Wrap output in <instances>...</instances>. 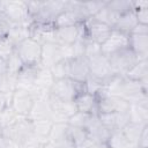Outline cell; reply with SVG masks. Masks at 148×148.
<instances>
[{"mask_svg": "<svg viewBox=\"0 0 148 148\" xmlns=\"http://www.w3.org/2000/svg\"><path fill=\"white\" fill-rule=\"evenodd\" d=\"M0 14L12 24H32L25 1H0Z\"/></svg>", "mask_w": 148, "mask_h": 148, "instance_id": "6da1fadb", "label": "cell"}, {"mask_svg": "<svg viewBox=\"0 0 148 148\" xmlns=\"http://www.w3.org/2000/svg\"><path fill=\"white\" fill-rule=\"evenodd\" d=\"M32 134V121L28 117L23 116H18L14 124L3 127V136L21 147Z\"/></svg>", "mask_w": 148, "mask_h": 148, "instance_id": "7a4b0ae2", "label": "cell"}, {"mask_svg": "<svg viewBox=\"0 0 148 148\" xmlns=\"http://www.w3.org/2000/svg\"><path fill=\"white\" fill-rule=\"evenodd\" d=\"M83 91V83L73 81L72 79L54 80L51 88L50 95L65 102H74L76 96Z\"/></svg>", "mask_w": 148, "mask_h": 148, "instance_id": "3957f363", "label": "cell"}, {"mask_svg": "<svg viewBox=\"0 0 148 148\" xmlns=\"http://www.w3.org/2000/svg\"><path fill=\"white\" fill-rule=\"evenodd\" d=\"M15 52L24 66H39L42 59V43L30 37L15 46Z\"/></svg>", "mask_w": 148, "mask_h": 148, "instance_id": "277c9868", "label": "cell"}, {"mask_svg": "<svg viewBox=\"0 0 148 148\" xmlns=\"http://www.w3.org/2000/svg\"><path fill=\"white\" fill-rule=\"evenodd\" d=\"M109 58L112 72L117 76H124V74L139 60H141L130 47L111 54Z\"/></svg>", "mask_w": 148, "mask_h": 148, "instance_id": "5b68a950", "label": "cell"}, {"mask_svg": "<svg viewBox=\"0 0 148 148\" xmlns=\"http://www.w3.org/2000/svg\"><path fill=\"white\" fill-rule=\"evenodd\" d=\"M35 101V95L31 91L15 89L9 97V106L17 116L28 117V113Z\"/></svg>", "mask_w": 148, "mask_h": 148, "instance_id": "8992f818", "label": "cell"}, {"mask_svg": "<svg viewBox=\"0 0 148 148\" xmlns=\"http://www.w3.org/2000/svg\"><path fill=\"white\" fill-rule=\"evenodd\" d=\"M83 29H84V38L91 42H95L97 44H103L106 38L110 36L112 28L101 23L92 17L83 22Z\"/></svg>", "mask_w": 148, "mask_h": 148, "instance_id": "52a82bcc", "label": "cell"}, {"mask_svg": "<svg viewBox=\"0 0 148 148\" xmlns=\"http://www.w3.org/2000/svg\"><path fill=\"white\" fill-rule=\"evenodd\" d=\"M130 47V35L112 29L106 40L101 44V52L103 56L110 57L111 54Z\"/></svg>", "mask_w": 148, "mask_h": 148, "instance_id": "ba28073f", "label": "cell"}, {"mask_svg": "<svg viewBox=\"0 0 148 148\" xmlns=\"http://www.w3.org/2000/svg\"><path fill=\"white\" fill-rule=\"evenodd\" d=\"M88 65H89L90 76L102 81L103 83H105L112 76H114L111 65H110V61H109V58L106 56L99 54L92 59H89Z\"/></svg>", "mask_w": 148, "mask_h": 148, "instance_id": "9c48e42d", "label": "cell"}, {"mask_svg": "<svg viewBox=\"0 0 148 148\" xmlns=\"http://www.w3.org/2000/svg\"><path fill=\"white\" fill-rule=\"evenodd\" d=\"M98 99V114L99 113H112V112H128L130 103L119 96L102 95Z\"/></svg>", "mask_w": 148, "mask_h": 148, "instance_id": "30bf717a", "label": "cell"}, {"mask_svg": "<svg viewBox=\"0 0 148 148\" xmlns=\"http://www.w3.org/2000/svg\"><path fill=\"white\" fill-rule=\"evenodd\" d=\"M88 133V139L96 145H106V141L110 135V131L106 130L99 121L98 114H91L90 119L86 126Z\"/></svg>", "mask_w": 148, "mask_h": 148, "instance_id": "8fae6325", "label": "cell"}, {"mask_svg": "<svg viewBox=\"0 0 148 148\" xmlns=\"http://www.w3.org/2000/svg\"><path fill=\"white\" fill-rule=\"evenodd\" d=\"M80 37L84 38L83 23H79L77 25L65 27V28H56L54 29L56 43H58L59 45H72Z\"/></svg>", "mask_w": 148, "mask_h": 148, "instance_id": "7c38bea8", "label": "cell"}, {"mask_svg": "<svg viewBox=\"0 0 148 148\" xmlns=\"http://www.w3.org/2000/svg\"><path fill=\"white\" fill-rule=\"evenodd\" d=\"M53 110L49 102V97H35V101L32 103V106L28 113V118L31 121L37 120H52Z\"/></svg>", "mask_w": 148, "mask_h": 148, "instance_id": "4fadbf2b", "label": "cell"}, {"mask_svg": "<svg viewBox=\"0 0 148 148\" xmlns=\"http://www.w3.org/2000/svg\"><path fill=\"white\" fill-rule=\"evenodd\" d=\"M61 59H64L61 45L54 42H46L42 44V59H40L42 67L50 68L52 65H54Z\"/></svg>", "mask_w": 148, "mask_h": 148, "instance_id": "5bb4252c", "label": "cell"}, {"mask_svg": "<svg viewBox=\"0 0 148 148\" xmlns=\"http://www.w3.org/2000/svg\"><path fill=\"white\" fill-rule=\"evenodd\" d=\"M98 118H99V121L102 123V125L110 132L117 131V130H123L130 123L128 112L99 113Z\"/></svg>", "mask_w": 148, "mask_h": 148, "instance_id": "9a60e30c", "label": "cell"}, {"mask_svg": "<svg viewBox=\"0 0 148 148\" xmlns=\"http://www.w3.org/2000/svg\"><path fill=\"white\" fill-rule=\"evenodd\" d=\"M89 75V65L84 57L69 59V79L79 83H84Z\"/></svg>", "mask_w": 148, "mask_h": 148, "instance_id": "2e32d148", "label": "cell"}, {"mask_svg": "<svg viewBox=\"0 0 148 148\" xmlns=\"http://www.w3.org/2000/svg\"><path fill=\"white\" fill-rule=\"evenodd\" d=\"M77 111L87 114H98V99L95 95L82 91L74 99Z\"/></svg>", "mask_w": 148, "mask_h": 148, "instance_id": "e0dca14e", "label": "cell"}, {"mask_svg": "<svg viewBox=\"0 0 148 148\" xmlns=\"http://www.w3.org/2000/svg\"><path fill=\"white\" fill-rule=\"evenodd\" d=\"M75 1H68V8L60 13L53 21L54 28H65V27H72V25H77L81 23L80 17L74 9Z\"/></svg>", "mask_w": 148, "mask_h": 148, "instance_id": "ac0fdd59", "label": "cell"}, {"mask_svg": "<svg viewBox=\"0 0 148 148\" xmlns=\"http://www.w3.org/2000/svg\"><path fill=\"white\" fill-rule=\"evenodd\" d=\"M31 37V25H23V24H13L7 35L6 38L14 45H18L23 40Z\"/></svg>", "mask_w": 148, "mask_h": 148, "instance_id": "d6986e66", "label": "cell"}, {"mask_svg": "<svg viewBox=\"0 0 148 148\" xmlns=\"http://www.w3.org/2000/svg\"><path fill=\"white\" fill-rule=\"evenodd\" d=\"M130 49L140 59H148V35L131 34Z\"/></svg>", "mask_w": 148, "mask_h": 148, "instance_id": "ffe728a7", "label": "cell"}, {"mask_svg": "<svg viewBox=\"0 0 148 148\" xmlns=\"http://www.w3.org/2000/svg\"><path fill=\"white\" fill-rule=\"evenodd\" d=\"M138 18H136V15H135V12L133 9L119 15L113 29L114 30H118V31H121L124 34H127L130 35L133 29L135 28V25L138 24Z\"/></svg>", "mask_w": 148, "mask_h": 148, "instance_id": "44dd1931", "label": "cell"}, {"mask_svg": "<svg viewBox=\"0 0 148 148\" xmlns=\"http://www.w3.org/2000/svg\"><path fill=\"white\" fill-rule=\"evenodd\" d=\"M125 77L135 81H148V59H141L136 61L125 74Z\"/></svg>", "mask_w": 148, "mask_h": 148, "instance_id": "7402d4cb", "label": "cell"}, {"mask_svg": "<svg viewBox=\"0 0 148 148\" xmlns=\"http://www.w3.org/2000/svg\"><path fill=\"white\" fill-rule=\"evenodd\" d=\"M128 117L131 123L135 124H147L148 120V105L141 104H130Z\"/></svg>", "mask_w": 148, "mask_h": 148, "instance_id": "603a6c76", "label": "cell"}, {"mask_svg": "<svg viewBox=\"0 0 148 148\" xmlns=\"http://www.w3.org/2000/svg\"><path fill=\"white\" fill-rule=\"evenodd\" d=\"M68 136V124L67 123H53L51 131L47 136V141L59 143Z\"/></svg>", "mask_w": 148, "mask_h": 148, "instance_id": "cb8c5ba5", "label": "cell"}, {"mask_svg": "<svg viewBox=\"0 0 148 148\" xmlns=\"http://www.w3.org/2000/svg\"><path fill=\"white\" fill-rule=\"evenodd\" d=\"M106 2H108V1H106ZM118 17H119V15L116 14L112 9H110V8L108 7V5H105L102 9H99V10L92 16L94 20H96V21H98V22H101V23H104V24L111 27L112 29H113V27H114V24H116Z\"/></svg>", "mask_w": 148, "mask_h": 148, "instance_id": "d4e9b609", "label": "cell"}, {"mask_svg": "<svg viewBox=\"0 0 148 148\" xmlns=\"http://www.w3.org/2000/svg\"><path fill=\"white\" fill-rule=\"evenodd\" d=\"M106 146L109 148H130L131 143L125 136L124 132L121 130H117L110 132L109 139L106 141Z\"/></svg>", "mask_w": 148, "mask_h": 148, "instance_id": "484cf974", "label": "cell"}, {"mask_svg": "<svg viewBox=\"0 0 148 148\" xmlns=\"http://www.w3.org/2000/svg\"><path fill=\"white\" fill-rule=\"evenodd\" d=\"M147 124H145V125H142V124H135V123H128L121 131L124 132V134H125V136L127 138V140L130 141V143H131V146L132 145H134V146H136L138 145V141H139V139H140V135H141V133H142V130H143V127L146 126Z\"/></svg>", "mask_w": 148, "mask_h": 148, "instance_id": "4316f807", "label": "cell"}, {"mask_svg": "<svg viewBox=\"0 0 148 148\" xmlns=\"http://www.w3.org/2000/svg\"><path fill=\"white\" fill-rule=\"evenodd\" d=\"M49 69L53 80L67 79L69 75V59H61L54 65H52Z\"/></svg>", "mask_w": 148, "mask_h": 148, "instance_id": "83f0119b", "label": "cell"}, {"mask_svg": "<svg viewBox=\"0 0 148 148\" xmlns=\"http://www.w3.org/2000/svg\"><path fill=\"white\" fill-rule=\"evenodd\" d=\"M53 125V121L51 119H46V120H37V121H32V128H34V134L36 136H38L39 139L46 141L49 133L51 131V127Z\"/></svg>", "mask_w": 148, "mask_h": 148, "instance_id": "f1b7e54d", "label": "cell"}, {"mask_svg": "<svg viewBox=\"0 0 148 148\" xmlns=\"http://www.w3.org/2000/svg\"><path fill=\"white\" fill-rule=\"evenodd\" d=\"M68 136L73 141L75 148L81 146L82 143H84L88 140V133L84 128L73 127V126H69V125H68Z\"/></svg>", "mask_w": 148, "mask_h": 148, "instance_id": "f546056e", "label": "cell"}, {"mask_svg": "<svg viewBox=\"0 0 148 148\" xmlns=\"http://www.w3.org/2000/svg\"><path fill=\"white\" fill-rule=\"evenodd\" d=\"M6 62H7V74L9 76H13V77H16L17 74L20 73V71L24 66L16 52H14Z\"/></svg>", "mask_w": 148, "mask_h": 148, "instance_id": "4dcf8cb0", "label": "cell"}, {"mask_svg": "<svg viewBox=\"0 0 148 148\" xmlns=\"http://www.w3.org/2000/svg\"><path fill=\"white\" fill-rule=\"evenodd\" d=\"M108 7L112 9L116 14L121 15L131 9H133V1L128 0H113V1H108L106 2Z\"/></svg>", "mask_w": 148, "mask_h": 148, "instance_id": "1f68e13d", "label": "cell"}, {"mask_svg": "<svg viewBox=\"0 0 148 148\" xmlns=\"http://www.w3.org/2000/svg\"><path fill=\"white\" fill-rule=\"evenodd\" d=\"M90 116L91 114H87V113L76 111L73 116H71L67 119V124L69 126H73V127H80V128L86 130V126H87V124L90 119Z\"/></svg>", "mask_w": 148, "mask_h": 148, "instance_id": "d6a6232c", "label": "cell"}, {"mask_svg": "<svg viewBox=\"0 0 148 148\" xmlns=\"http://www.w3.org/2000/svg\"><path fill=\"white\" fill-rule=\"evenodd\" d=\"M102 54L101 52V45L95 43V42H91V40H88L86 39V43H84V54L83 57L89 60V59H92L97 56Z\"/></svg>", "mask_w": 148, "mask_h": 148, "instance_id": "836d02e7", "label": "cell"}, {"mask_svg": "<svg viewBox=\"0 0 148 148\" xmlns=\"http://www.w3.org/2000/svg\"><path fill=\"white\" fill-rule=\"evenodd\" d=\"M17 114L13 111V109L8 105L1 113H0V123H1V125L3 126V127H6V126H9V125H12V124H14L15 121H16V119H17Z\"/></svg>", "mask_w": 148, "mask_h": 148, "instance_id": "e575fe53", "label": "cell"}, {"mask_svg": "<svg viewBox=\"0 0 148 148\" xmlns=\"http://www.w3.org/2000/svg\"><path fill=\"white\" fill-rule=\"evenodd\" d=\"M15 52V46L5 37L0 40V58L3 60H8L9 57Z\"/></svg>", "mask_w": 148, "mask_h": 148, "instance_id": "d590c367", "label": "cell"}, {"mask_svg": "<svg viewBox=\"0 0 148 148\" xmlns=\"http://www.w3.org/2000/svg\"><path fill=\"white\" fill-rule=\"evenodd\" d=\"M133 10L135 12L138 22L148 25V7H139V8H134Z\"/></svg>", "mask_w": 148, "mask_h": 148, "instance_id": "8d00e7d4", "label": "cell"}, {"mask_svg": "<svg viewBox=\"0 0 148 148\" xmlns=\"http://www.w3.org/2000/svg\"><path fill=\"white\" fill-rule=\"evenodd\" d=\"M147 136H148V125H146L142 130V133L140 135V139L138 141V145L135 147L140 148H147Z\"/></svg>", "mask_w": 148, "mask_h": 148, "instance_id": "74e56055", "label": "cell"}, {"mask_svg": "<svg viewBox=\"0 0 148 148\" xmlns=\"http://www.w3.org/2000/svg\"><path fill=\"white\" fill-rule=\"evenodd\" d=\"M18 147H21V146H17L16 143L10 141L6 136H3V135L0 136V148H18Z\"/></svg>", "mask_w": 148, "mask_h": 148, "instance_id": "f35d334b", "label": "cell"}, {"mask_svg": "<svg viewBox=\"0 0 148 148\" xmlns=\"http://www.w3.org/2000/svg\"><path fill=\"white\" fill-rule=\"evenodd\" d=\"M131 34H136V35H148V25H147V24L138 23ZM131 34H130V35H131Z\"/></svg>", "mask_w": 148, "mask_h": 148, "instance_id": "ab89813d", "label": "cell"}, {"mask_svg": "<svg viewBox=\"0 0 148 148\" xmlns=\"http://www.w3.org/2000/svg\"><path fill=\"white\" fill-rule=\"evenodd\" d=\"M9 105V96L0 91V113Z\"/></svg>", "mask_w": 148, "mask_h": 148, "instance_id": "60d3db41", "label": "cell"}, {"mask_svg": "<svg viewBox=\"0 0 148 148\" xmlns=\"http://www.w3.org/2000/svg\"><path fill=\"white\" fill-rule=\"evenodd\" d=\"M7 74V62L6 60L0 58V76L6 75Z\"/></svg>", "mask_w": 148, "mask_h": 148, "instance_id": "b9f144b4", "label": "cell"}, {"mask_svg": "<svg viewBox=\"0 0 148 148\" xmlns=\"http://www.w3.org/2000/svg\"><path fill=\"white\" fill-rule=\"evenodd\" d=\"M42 148H58V147H57V145H54L53 142H51V141H47V140H46V141L43 143Z\"/></svg>", "mask_w": 148, "mask_h": 148, "instance_id": "7bdbcfd3", "label": "cell"}, {"mask_svg": "<svg viewBox=\"0 0 148 148\" xmlns=\"http://www.w3.org/2000/svg\"><path fill=\"white\" fill-rule=\"evenodd\" d=\"M2 135H3V126L0 123V136H2Z\"/></svg>", "mask_w": 148, "mask_h": 148, "instance_id": "ee69618b", "label": "cell"}, {"mask_svg": "<svg viewBox=\"0 0 148 148\" xmlns=\"http://www.w3.org/2000/svg\"><path fill=\"white\" fill-rule=\"evenodd\" d=\"M2 38H5V35H3V34H2L1 31H0V40H1Z\"/></svg>", "mask_w": 148, "mask_h": 148, "instance_id": "f6af8a7d", "label": "cell"}, {"mask_svg": "<svg viewBox=\"0 0 148 148\" xmlns=\"http://www.w3.org/2000/svg\"><path fill=\"white\" fill-rule=\"evenodd\" d=\"M0 20H1V14H0Z\"/></svg>", "mask_w": 148, "mask_h": 148, "instance_id": "bcb514c9", "label": "cell"}, {"mask_svg": "<svg viewBox=\"0 0 148 148\" xmlns=\"http://www.w3.org/2000/svg\"><path fill=\"white\" fill-rule=\"evenodd\" d=\"M135 148H140V147H135Z\"/></svg>", "mask_w": 148, "mask_h": 148, "instance_id": "7dc6e473", "label": "cell"}]
</instances>
